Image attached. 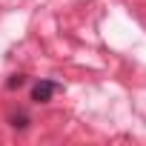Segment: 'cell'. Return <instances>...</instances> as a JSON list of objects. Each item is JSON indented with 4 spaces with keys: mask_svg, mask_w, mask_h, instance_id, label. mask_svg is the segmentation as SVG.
<instances>
[{
    "mask_svg": "<svg viewBox=\"0 0 146 146\" xmlns=\"http://www.w3.org/2000/svg\"><path fill=\"white\" fill-rule=\"evenodd\" d=\"M23 83H26V75H12V78L6 80V86H9V89H20Z\"/></svg>",
    "mask_w": 146,
    "mask_h": 146,
    "instance_id": "3",
    "label": "cell"
},
{
    "mask_svg": "<svg viewBox=\"0 0 146 146\" xmlns=\"http://www.w3.org/2000/svg\"><path fill=\"white\" fill-rule=\"evenodd\" d=\"M57 92H60V83L43 78V80H37V83L32 86V100H35V103H49Z\"/></svg>",
    "mask_w": 146,
    "mask_h": 146,
    "instance_id": "1",
    "label": "cell"
},
{
    "mask_svg": "<svg viewBox=\"0 0 146 146\" xmlns=\"http://www.w3.org/2000/svg\"><path fill=\"white\" fill-rule=\"evenodd\" d=\"M29 123H32V120H29L26 112H12V115H9V126H12V129H20V132H23Z\"/></svg>",
    "mask_w": 146,
    "mask_h": 146,
    "instance_id": "2",
    "label": "cell"
}]
</instances>
